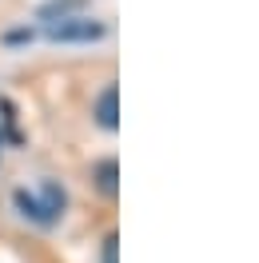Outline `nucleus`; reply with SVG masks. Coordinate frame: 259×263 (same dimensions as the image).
<instances>
[{"instance_id": "1", "label": "nucleus", "mask_w": 259, "mask_h": 263, "mask_svg": "<svg viewBox=\"0 0 259 263\" xmlns=\"http://www.w3.org/2000/svg\"><path fill=\"white\" fill-rule=\"evenodd\" d=\"M12 203H16V212L24 215V219H32L40 228H52L68 208V192L56 180H40V187H32V192H28V187H16V192H12Z\"/></svg>"}, {"instance_id": "2", "label": "nucleus", "mask_w": 259, "mask_h": 263, "mask_svg": "<svg viewBox=\"0 0 259 263\" xmlns=\"http://www.w3.org/2000/svg\"><path fill=\"white\" fill-rule=\"evenodd\" d=\"M44 36L60 40V44H92V40H104L108 28H104V20H92V16H60L44 28Z\"/></svg>"}, {"instance_id": "3", "label": "nucleus", "mask_w": 259, "mask_h": 263, "mask_svg": "<svg viewBox=\"0 0 259 263\" xmlns=\"http://www.w3.org/2000/svg\"><path fill=\"white\" fill-rule=\"evenodd\" d=\"M92 116H96V124L104 132L120 128V92H116V84H104V88H100V96L92 100Z\"/></svg>"}, {"instance_id": "4", "label": "nucleus", "mask_w": 259, "mask_h": 263, "mask_svg": "<svg viewBox=\"0 0 259 263\" xmlns=\"http://www.w3.org/2000/svg\"><path fill=\"white\" fill-rule=\"evenodd\" d=\"M92 183H96L100 196H108V199L120 196V164H116L112 156H104V160L92 164Z\"/></svg>"}, {"instance_id": "5", "label": "nucleus", "mask_w": 259, "mask_h": 263, "mask_svg": "<svg viewBox=\"0 0 259 263\" xmlns=\"http://www.w3.org/2000/svg\"><path fill=\"white\" fill-rule=\"evenodd\" d=\"M116 247H120L116 231H112V235H104V251H100V263H116Z\"/></svg>"}, {"instance_id": "6", "label": "nucleus", "mask_w": 259, "mask_h": 263, "mask_svg": "<svg viewBox=\"0 0 259 263\" xmlns=\"http://www.w3.org/2000/svg\"><path fill=\"white\" fill-rule=\"evenodd\" d=\"M0 156H4V132H0Z\"/></svg>"}]
</instances>
